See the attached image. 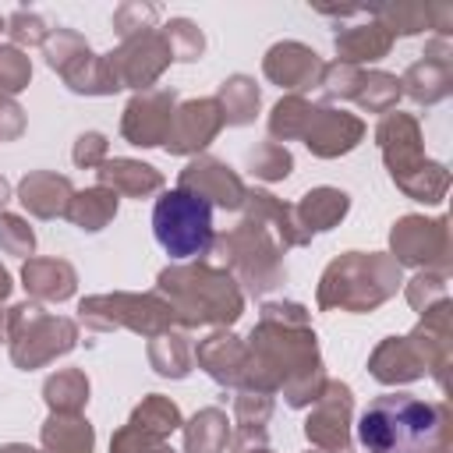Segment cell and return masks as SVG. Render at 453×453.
Masks as SVG:
<instances>
[{"instance_id": "6da1fadb", "label": "cell", "mask_w": 453, "mask_h": 453, "mask_svg": "<svg viewBox=\"0 0 453 453\" xmlns=\"http://www.w3.org/2000/svg\"><path fill=\"white\" fill-rule=\"evenodd\" d=\"M439 411L411 393H382L357 418L365 453H425L439 439Z\"/></svg>"}, {"instance_id": "7a4b0ae2", "label": "cell", "mask_w": 453, "mask_h": 453, "mask_svg": "<svg viewBox=\"0 0 453 453\" xmlns=\"http://www.w3.org/2000/svg\"><path fill=\"white\" fill-rule=\"evenodd\" d=\"M152 234L170 258H195L212 244V205L188 188H173L152 209Z\"/></svg>"}]
</instances>
